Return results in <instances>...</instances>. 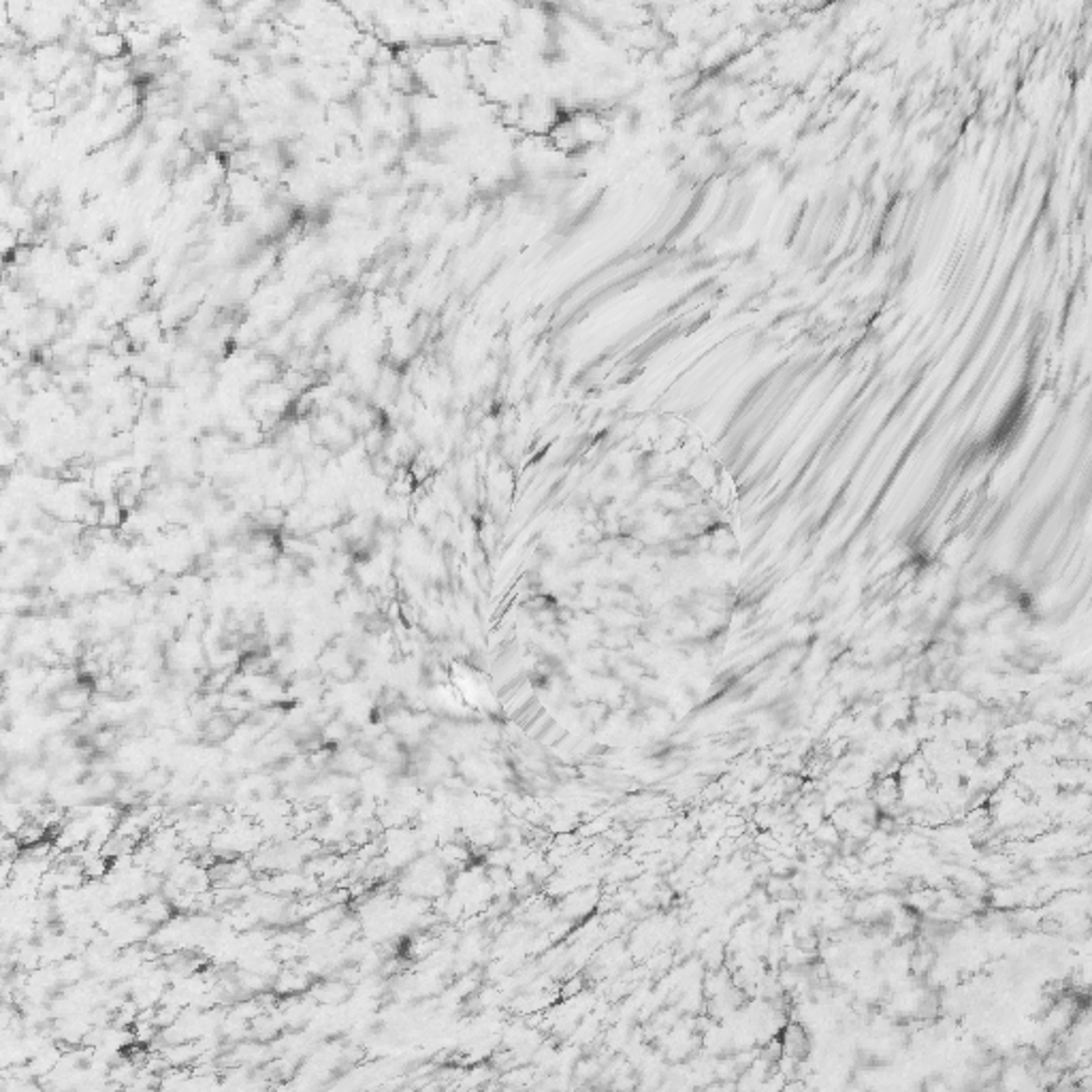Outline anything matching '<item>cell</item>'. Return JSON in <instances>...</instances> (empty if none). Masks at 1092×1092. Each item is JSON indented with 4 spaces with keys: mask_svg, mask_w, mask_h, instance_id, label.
I'll list each match as a JSON object with an SVG mask.
<instances>
[{
    "mask_svg": "<svg viewBox=\"0 0 1092 1092\" xmlns=\"http://www.w3.org/2000/svg\"><path fill=\"white\" fill-rule=\"evenodd\" d=\"M84 50H88L99 62H107V61H116V58H122L124 53H128V43H126V37H124L122 32L111 30V32H107V35L88 37V39H86Z\"/></svg>",
    "mask_w": 1092,
    "mask_h": 1092,
    "instance_id": "cell-1",
    "label": "cell"
}]
</instances>
